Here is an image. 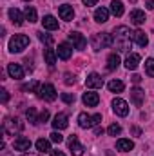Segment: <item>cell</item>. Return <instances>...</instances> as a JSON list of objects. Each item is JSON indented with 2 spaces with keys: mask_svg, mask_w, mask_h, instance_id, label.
I'll list each match as a JSON object with an SVG mask.
<instances>
[{
  "mask_svg": "<svg viewBox=\"0 0 154 156\" xmlns=\"http://www.w3.org/2000/svg\"><path fill=\"white\" fill-rule=\"evenodd\" d=\"M131 35L132 33H131V29L127 26H120V27L114 29V44L120 51L127 53L131 49Z\"/></svg>",
  "mask_w": 154,
  "mask_h": 156,
  "instance_id": "6da1fadb",
  "label": "cell"
},
{
  "mask_svg": "<svg viewBox=\"0 0 154 156\" xmlns=\"http://www.w3.org/2000/svg\"><path fill=\"white\" fill-rule=\"evenodd\" d=\"M91 44H93V49H94V51H100V49L111 47V45L114 44V38H113L109 33H96V35H93Z\"/></svg>",
  "mask_w": 154,
  "mask_h": 156,
  "instance_id": "7a4b0ae2",
  "label": "cell"
},
{
  "mask_svg": "<svg viewBox=\"0 0 154 156\" xmlns=\"http://www.w3.org/2000/svg\"><path fill=\"white\" fill-rule=\"evenodd\" d=\"M27 45H29V37H26V35H15L9 40V51L11 53H22Z\"/></svg>",
  "mask_w": 154,
  "mask_h": 156,
  "instance_id": "3957f363",
  "label": "cell"
},
{
  "mask_svg": "<svg viewBox=\"0 0 154 156\" xmlns=\"http://www.w3.org/2000/svg\"><path fill=\"white\" fill-rule=\"evenodd\" d=\"M102 122V115H87V113H82L80 116H78V125L82 127V129H91V127H94V125H98Z\"/></svg>",
  "mask_w": 154,
  "mask_h": 156,
  "instance_id": "277c9868",
  "label": "cell"
},
{
  "mask_svg": "<svg viewBox=\"0 0 154 156\" xmlns=\"http://www.w3.org/2000/svg\"><path fill=\"white\" fill-rule=\"evenodd\" d=\"M22 129H24V123L18 118H5V122H4V133L15 136V133H20Z\"/></svg>",
  "mask_w": 154,
  "mask_h": 156,
  "instance_id": "5b68a950",
  "label": "cell"
},
{
  "mask_svg": "<svg viewBox=\"0 0 154 156\" xmlns=\"http://www.w3.org/2000/svg\"><path fill=\"white\" fill-rule=\"evenodd\" d=\"M56 96H58V93H56L54 85H51V83H45V85H42V87H40L38 98L45 100V102H54V100H56Z\"/></svg>",
  "mask_w": 154,
  "mask_h": 156,
  "instance_id": "8992f818",
  "label": "cell"
},
{
  "mask_svg": "<svg viewBox=\"0 0 154 156\" xmlns=\"http://www.w3.org/2000/svg\"><path fill=\"white\" fill-rule=\"evenodd\" d=\"M67 145H69V149H71V153L73 156H82L83 154V145L78 142V136L76 134H73V136H69V140H67Z\"/></svg>",
  "mask_w": 154,
  "mask_h": 156,
  "instance_id": "52a82bcc",
  "label": "cell"
},
{
  "mask_svg": "<svg viewBox=\"0 0 154 156\" xmlns=\"http://www.w3.org/2000/svg\"><path fill=\"white\" fill-rule=\"evenodd\" d=\"M113 109H114V113L118 116H127V115H129V105H127V102L121 100V98H114V100H113Z\"/></svg>",
  "mask_w": 154,
  "mask_h": 156,
  "instance_id": "ba28073f",
  "label": "cell"
},
{
  "mask_svg": "<svg viewBox=\"0 0 154 156\" xmlns=\"http://www.w3.org/2000/svg\"><path fill=\"white\" fill-rule=\"evenodd\" d=\"M131 100H132V104H134L136 107H142L143 102H145V91L140 89V87L131 89Z\"/></svg>",
  "mask_w": 154,
  "mask_h": 156,
  "instance_id": "9c48e42d",
  "label": "cell"
},
{
  "mask_svg": "<svg viewBox=\"0 0 154 156\" xmlns=\"http://www.w3.org/2000/svg\"><path fill=\"white\" fill-rule=\"evenodd\" d=\"M85 85L91 87V89H100V87H103V78L100 76L98 73H91L89 76L85 78Z\"/></svg>",
  "mask_w": 154,
  "mask_h": 156,
  "instance_id": "30bf717a",
  "label": "cell"
},
{
  "mask_svg": "<svg viewBox=\"0 0 154 156\" xmlns=\"http://www.w3.org/2000/svg\"><path fill=\"white\" fill-rule=\"evenodd\" d=\"M69 40L75 44V47H76L78 51L85 49V45H87V40H85V37H83L82 33H78V31H73V33H69Z\"/></svg>",
  "mask_w": 154,
  "mask_h": 156,
  "instance_id": "8fae6325",
  "label": "cell"
},
{
  "mask_svg": "<svg viewBox=\"0 0 154 156\" xmlns=\"http://www.w3.org/2000/svg\"><path fill=\"white\" fill-rule=\"evenodd\" d=\"M82 102H83L87 107H96V105H98V102H100V96H98V93L89 91V93H83Z\"/></svg>",
  "mask_w": 154,
  "mask_h": 156,
  "instance_id": "7c38bea8",
  "label": "cell"
},
{
  "mask_svg": "<svg viewBox=\"0 0 154 156\" xmlns=\"http://www.w3.org/2000/svg\"><path fill=\"white\" fill-rule=\"evenodd\" d=\"M13 149H15V151H22V153H26V151H29V149H31V140H29V138H26V136H20V138H16V140H15Z\"/></svg>",
  "mask_w": 154,
  "mask_h": 156,
  "instance_id": "4fadbf2b",
  "label": "cell"
},
{
  "mask_svg": "<svg viewBox=\"0 0 154 156\" xmlns=\"http://www.w3.org/2000/svg\"><path fill=\"white\" fill-rule=\"evenodd\" d=\"M58 15H60V18L62 20H73V16H75V9H73V5H69V4H64V5H60L58 7Z\"/></svg>",
  "mask_w": 154,
  "mask_h": 156,
  "instance_id": "5bb4252c",
  "label": "cell"
},
{
  "mask_svg": "<svg viewBox=\"0 0 154 156\" xmlns=\"http://www.w3.org/2000/svg\"><path fill=\"white\" fill-rule=\"evenodd\" d=\"M56 55H58L62 60H69V58L73 56V47H71L69 44L62 42V44H58V51H56Z\"/></svg>",
  "mask_w": 154,
  "mask_h": 156,
  "instance_id": "9a60e30c",
  "label": "cell"
},
{
  "mask_svg": "<svg viewBox=\"0 0 154 156\" xmlns=\"http://www.w3.org/2000/svg\"><path fill=\"white\" fill-rule=\"evenodd\" d=\"M67 125H69V122H67V115H64V113H58L56 116L53 118V127H54L56 131L67 129Z\"/></svg>",
  "mask_w": 154,
  "mask_h": 156,
  "instance_id": "2e32d148",
  "label": "cell"
},
{
  "mask_svg": "<svg viewBox=\"0 0 154 156\" xmlns=\"http://www.w3.org/2000/svg\"><path fill=\"white\" fill-rule=\"evenodd\" d=\"M7 73H9V76L15 78V80H22L24 78V69H22L20 64H9L7 66Z\"/></svg>",
  "mask_w": 154,
  "mask_h": 156,
  "instance_id": "e0dca14e",
  "label": "cell"
},
{
  "mask_svg": "<svg viewBox=\"0 0 154 156\" xmlns=\"http://www.w3.org/2000/svg\"><path fill=\"white\" fill-rule=\"evenodd\" d=\"M138 66H140V55H138V53L127 55V58H125V67H127L129 71H134Z\"/></svg>",
  "mask_w": 154,
  "mask_h": 156,
  "instance_id": "ac0fdd59",
  "label": "cell"
},
{
  "mask_svg": "<svg viewBox=\"0 0 154 156\" xmlns=\"http://www.w3.org/2000/svg\"><path fill=\"white\" fill-rule=\"evenodd\" d=\"M131 38L134 40V42H136V44H138L140 47H145V45L149 44V38H147V35H145V33H143L142 29H136V31H134V33L131 35Z\"/></svg>",
  "mask_w": 154,
  "mask_h": 156,
  "instance_id": "d6986e66",
  "label": "cell"
},
{
  "mask_svg": "<svg viewBox=\"0 0 154 156\" xmlns=\"http://www.w3.org/2000/svg\"><path fill=\"white\" fill-rule=\"evenodd\" d=\"M42 24H44V27H45V29H49V31L58 29V20H56L53 15H45V16H44V20H42Z\"/></svg>",
  "mask_w": 154,
  "mask_h": 156,
  "instance_id": "ffe728a7",
  "label": "cell"
},
{
  "mask_svg": "<svg viewBox=\"0 0 154 156\" xmlns=\"http://www.w3.org/2000/svg\"><path fill=\"white\" fill-rule=\"evenodd\" d=\"M94 20H96L98 24H105V22L109 20V11H107L105 7H98V9L94 11Z\"/></svg>",
  "mask_w": 154,
  "mask_h": 156,
  "instance_id": "44dd1931",
  "label": "cell"
},
{
  "mask_svg": "<svg viewBox=\"0 0 154 156\" xmlns=\"http://www.w3.org/2000/svg\"><path fill=\"white\" fill-rule=\"evenodd\" d=\"M131 22H132V24H136V26H142V24L145 22V13H143V11H140V9L131 11Z\"/></svg>",
  "mask_w": 154,
  "mask_h": 156,
  "instance_id": "7402d4cb",
  "label": "cell"
},
{
  "mask_svg": "<svg viewBox=\"0 0 154 156\" xmlns=\"http://www.w3.org/2000/svg\"><path fill=\"white\" fill-rule=\"evenodd\" d=\"M44 58H45V64H47L49 67H53V66L56 64V51L47 47V49L44 51Z\"/></svg>",
  "mask_w": 154,
  "mask_h": 156,
  "instance_id": "603a6c76",
  "label": "cell"
},
{
  "mask_svg": "<svg viewBox=\"0 0 154 156\" xmlns=\"http://www.w3.org/2000/svg\"><path fill=\"white\" fill-rule=\"evenodd\" d=\"M116 147H118V151H121V153H127V151H131V149L134 147V144H132V140L120 138V140L116 142Z\"/></svg>",
  "mask_w": 154,
  "mask_h": 156,
  "instance_id": "cb8c5ba5",
  "label": "cell"
},
{
  "mask_svg": "<svg viewBox=\"0 0 154 156\" xmlns=\"http://www.w3.org/2000/svg\"><path fill=\"white\" fill-rule=\"evenodd\" d=\"M9 18H11V22L15 24V26H22V15H20V11L16 9V7H11L9 9Z\"/></svg>",
  "mask_w": 154,
  "mask_h": 156,
  "instance_id": "d4e9b609",
  "label": "cell"
},
{
  "mask_svg": "<svg viewBox=\"0 0 154 156\" xmlns=\"http://www.w3.org/2000/svg\"><path fill=\"white\" fill-rule=\"evenodd\" d=\"M107 87H109L111 93H121V91L125 89V83H123L121 80H111V82L107 83Z\"/></svg>",
  "mask_w": 154,
  "mask_h": 156,
  "instance_id": "484cf974",
  "label": "cell"
},
{
  "mask_svg": "<svg viewBox=\"0 0 154 156\" xmlns=\"http://www.w3.org/2000/svg\"><path fill=\"white\" fill-rule=\"evenodd\" d=\"M118 66H120V56L116 53H111L109 58H107V69L109 71H114V69H118Z\"/></svg>",
  "mask_w": 154,
  "mask_h": 156,
  "instance_id": "4316f807",
  "label": "cell"
},
{
  "mask_svg": "<svg viewBox=\"0 0 154 156\" xmlns=\"http://www.w3.org/2000/svg\"><path fill=\"white\" fill-rule=\"evenodd\" d=\"M40 87H42V83H40L38 80H33V82L22 85V91H26V93H38Z\"/></svg>",
  "mask_w": 154,
  "mask_h": 156,
  "instance_id": "83f0119b",
  "label": "cell"
},
{
  "mask_svg": "<svg viewBox=\"0 0 154 156\" xmlns=\"http://www.w3.org/2000/svg\"><path fill=\"white\" fill-rule=\"evenodd\" d=\"M37 151L38 153H51L53 149H51V144L47 142V140H44V138H40V140H37Z\"/></svg>",
  "mask_w": 154,
  "mask_h": 156,
  "instance_id": "f1b7e54d",
  "label": "cell"
},
{
  "mask_svg": "<svg viewBox=\"0 0 154 156\" xmlns=\"http://www.w3.org/2000/svg\"><path fill=\"white\" fill-rule=\"evenodd\" d=\"M111 13H113L114 16H121V15H123V4H121L120 0H113V2H111Z\"/></svg>",
  "mask_w": 154,
  "mask_h": 156,
  "instance_id": "f546056e",
  "label": "cell"
},
{
  "mask_svg": "<svg viewBox=\"0 0 154 156\" xmlns=\"http://www.w3.org/2000/svg\"><path fill=\"white\" fill-rule=\"evenodd\" d=\"M24 16H26V20L27 22H37V9L35 7H31V5H27L26 7V11H24Z\"/></svg>",
  "mask_w": 154,
  "mask_h": 156,
  "instance_id": "4dcf8cb0",
  "label": "cell"
},
{
  "mask_svg": "<svg viewBox=\"0 0 154 156\" xmlns=\"http://www.w3.org/2000/svg\"><path fill=\"white\" fill-rule=\"evenodd\" d=\"M26 116H27V120H29L33 125H38V116H37V109H35V107H29V109L26 111Z\"/></svg>",
  "mask_w": 154,
  "mask_h": 156,
  "instance_id": "1f68e13d",
  "label": "cell"
},
{
  "mask_svg": "<svg viewBox=\"0 0 154 156\" xmlns=\"http://www.w3.org/2000/svg\"><path fill=\"white\" fill-rule=\"evenodd\" d=\"M38 38H40V42L45 44V45H51V44L54 42V38H53L51 35H47V33H44V31H40L38 33Z\"/></svg>",
  "mask_w": 154,
  "mask_h": 156,
  "instance_id": "d6a6232c",
  "label": "cell"
},
{
  "mask_svg": "<svg viewBox=\"0 0 154 156\" xmlns=\"http://www.w3.org/2000/svg\"><path fill=\"white\" fill-rule=\"evenodd\" d=\"M145 71H147L149 76L154 78V58H147V62H145Z\"/></svg>",
  "mask_w": 154,
  "mask_h": 156,
  "instance_id": "836d02e7",
  "label": "cell"
},
{
  "mask_svg": "<svg viewBox=\"0 0 154 156\" xmlns=\"http://www.w3.org/2000/svg\"><path fill=\"white\" fill-rule=\"evenodd\" d=\"M107 131H109V134H111V136H118V134L121 133V127H120L118 123H111Z\"/></svg>",
  "mask_w": 154,
  "mask_h": 156,
  "instance_id": "e575fe53",
  "label": "cell"
},
{
  "mask_svg": "<svg viewBox=\"0 0 154 156\" xmlns=\"http://www.w3.org/2000/svg\"><path fill=\"white\" fill-rule=\"evenodd\" d=\"M49 136H51V142H54V144H62V142H64V136H62V134H60L58 131L51 133Z\"/></svg>",
  "mask_w": 154,
  "mask_h": 156,
  "instance_id": "d590c367",
  "label": "cell"
},
{
  "mask_svg": "<svg viewBox=\"0 0 154 156\" xmlns=\"http://www.w3.org/2000/svg\"><path fill=\"white\" fill-rule=\"evenodd\" d=\"M62 100H64L65 104H75L76 98H75V94H71V93H64V94H62Z\"/></svg>",
  "mask_w": 154,
  "mask_h": 156,
  "instance_id": "8d00e7d4",
  "label": "cell"
},
{
  "mask_svg": "<svg viewBox=\"0 0 154 156\" xmlns=\"http://www.w3.org/2000/svg\"><path fill=\"white\" fill-rule=\"evenodd\" d=\"M49 120V111H42L38 115V123H45Z\"/></svg>",
  "mask_w": 154,
  "mask_h": 156,
  "instance_id": "74e56055",
  "label": "cell"
},
{
  "mask_svg": "<svg viewBox=\"0 0 154 156\" xmlns=\"http://www.w3.org/2000/svg\"><path fill=\"white\" fill-rule=\"evenodd\" d=\"M64 82H65V83H67V85H73V83H75V82H76V78L73 76V75H71V73H67V75H65V80H64Z\"/></svg>",
  "mask_w": 154,
  "mask_h": 156,
  "instance_id": "f35d334b",
  "label": "cell"
},
{
  "mask_svg": "<svg viewBox=\"0 0 154 156\" xmlns=\"http://www.w3.org/2000/svg\"><path fill=\"white\" fill-rule=\"evenodd\" d=\"M0 93H2V94H0V98H2V104H7V100H9V93H7L5 89H2Z\"/></svg>",
  "mask_w": 154,
  "mask_h": 156,
  "instance_id": "ab89813d",
  "label": "cell"
},
{
  "mask_svg": "<svg viewBox=\"0 0 154 156\" xmlns=\"http://www.w3.org/2000/svg\"><path fill=\"white\" fill-rule=\"evenodd\" d=\"M82 2H83V5H87V7H89V5H96V4H98V0H82Z\"/></svg>",
  "mask_w": 154,
  "mask_h": 156,
  "instance_id": "60d3db41",
  "label": "cell"
},
{
  "mask_svg": "<svg viewBox=\"0 0 154 156\" xmlns=\"http://www.w3.org/2000/svg\"><path fill=\"white\" fill-rule=\"evenodd\" d=\"M145 5H147V9L154 11V0H147V2H145Z\"/></svg>",
  "mask_w": 154,
  "mask_h": 156,
  "instance_id": "b9f144b4",
  "label": "cell"
},
{
  "mask_svg": "<svg viewBox=\"0 0 154 156\" xmlns=\"http://www.w3.org/2000/svg\"><path fill=\"white\" fill-rule=\"evenodd\" d=\"M131 131H132V134H134V136H140V134H142V131H140V127H132Z\"/></svg>",
  "mask_w": 154,
  "mask_h": 156,
  "instance_id": "7bdbcfd3",
  "label": "cell"
},
{
  "mask_svg": "<svg viewBox=\"0 0 154 156\" xmlns=\"http://www.w3.org/2000/svg\"><path fill=\"white\" fill-rule=\"evenodd\" d=\"M51 156H65L62 151H58V149H54V151H51Z\"/></svg>",
  "mask_w": 154,
  "mask_h": 156,
  "instance_id": "ee69618b",
  "label": "cell"
},
{
  "mask_svg": "<svg viewBox=\"0 0 154 156\" xmlns=\"http://www.w3.org/2000/svg\"><path fill=\"white\" fill-rule=\"evenodd\" d=\"M132 82H134V83H140V82H142V76H140V75H134V76H132Z\"/></svg>",
  "mask_w": 154,
  "mask_h": 156,
  "instance_id": "f6af8a7d",
  "label": "cell"
},
{
  "mask_svg": "<svg viewBox=\"0 0 154 156\" xmlns=\"http://www.w3.org/2000/svg\"><path fill=\"white\" fill-rule=\"evenodd\" d=\"M94 134H96V136L103 134V129H102V127H96V129H94Z\"/></svg>",
  "mask_w": 154,
  "mask_h": 156,
  "instance_id": "bcb514c9",
  "label": "cell"
},
{
  "mask_svg": "<svg viewBox=\"0 0 154 156\" xmlns=\"http://www.w3.org/2000/svg\"><path fill=\"white\" fill-rule=\"evenodd\" d=\"M24 156H33V154H24Z\"/></svg>",
  "mask_w": 154,
  "mask_h": 156,
  "instance_id": "7dc6e473",
  "label": "cell"
},
{
  "mask_svg": "<svg viewBox=\"0 0 154 156\" xmlns=\"http://www.w3.org/2000/svg\"><path fill=\"white\" fill-rule=\"evenodd\" d=\"M24 2H31V0H24Z\"/></svg>",
  "mask_w": 154,
  "mask_h": 156,
  "instance_id": "c3c4849f",
  "label": "cell"
},
{
  "mask_svg": "<svg viewBox=\"0 0 154 156\" xmlns=\"http://www.w3.org/2000/svg\"><path fill=\"white\" fill-rule=\"evenodd\" d=\"M131 2H136V0H131Z\"/></svg>",
  "mask_w": 154,
  "mask_h": 156,
  "instance_id": "681fc988",
  "label": "cell"
}]
</instances>
